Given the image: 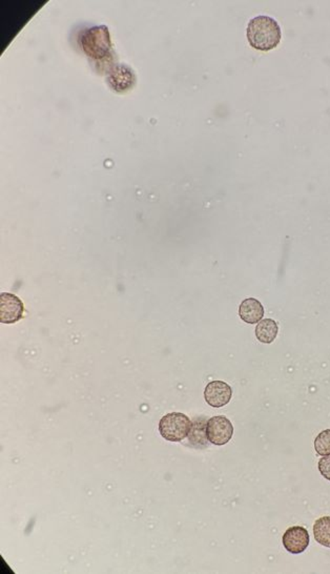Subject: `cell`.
<instances>
[{"mask_svg": "<svg viewBox=\"0 0 330 574\" xmlns=\"http://www.w3.org/2000/svg\"><path fill=\"white\" fill-rule=\"evenodd\" d=\"M247 39L256 50L268 51L277 48L282 38L280 25L274 18L265 15L255 17L247 27Z\"/></svg>", "mask_w": 330, "mask_h": 574, "instance_id": "cell-1", "label": "cell"}, {"mask_svg": "<svg viewBox=\"0 0 330 574\" xmlns=\"http://www.w3.org/2000/svg\"><path fill=\"white\" fill-rule=\"evenodd\" d=\"M80 44L84 53L96 60L105 58L112 52L111 38L105 25L86 30L80 37Z\"/></svg>", "mask_w": 330, "mask_h": 574, "instance_id": "cell-2", "label": "cell"}, {"mask_svg": "<svg viewBox=\"0 0 330 574\" xmlns=\"http://www.w3.org/2000/svg\"><path fill=\"white\" fill-rule=\"evenodd\" d=\"M192 421L181 412L165 415L159 422V432L162 438L169 442H181L192 431Z\"/></svg>", "mask_w": 330, "mask_h": 574, "instance_id": "cell-3", "label": "cell"}, {"mask_svg": "<svg viewBox=\"0 0 330 574\" xmlns=\"http://www.w3.org/2000/svg\"><path fill=\"white\" fill-rule=\"evenodd\" d=\"M205 431L209 442L217 446H222L227 444L232 438L234 426L226 417H213L207 421Z\"/></svg>", "mask_w": 330, "mask_h": 574, "instance_id": "cell-4", "label": "cell"}, {"mask_svg": "<svg viewBox=\"0 0 330 574\" xmlns=\"http://www.w3.org/2000/svg\"><path fill=\"white\" fill-rule=\"evenodd\" d=\"M25 313L22 301L10 292L0 294V322L4 324H14L20 321Z\"/></svg>", "mask_w": 330, "mask_h": 574, "instance_id": "cell-5", "label": "cell"}, {"mask_svg": "<svg viewBox=\"0 0 330 574\" xmlns=\"http://www.w3.org/2000/svg\"><path fill=\"white\" fill-rule=\"evenodd\" d=\"M232 387L223 381H213L205 387L204 399L209 406L221 408L232 400Z\"/></svg>", "mask_w": 330, "mask_h": 574, "instance_id": "cell-6", "label": "cell"}, {"mask_svg": "<svg viewBox=\"0 0 330 574\" xmlns=\"http://www.w3.org/2000/svg\"><path fill=\"white\" fill-rule=\"evenodd\" d=\"M282 541L283 546L289 554H300L305 552L310 545V533L304 527H291L285 531Z\"/></svg>", "mask_w": 330, "mask_h": 574, "instance_id": "cell-7", "label": "cell"}, {"mask_svg": "<svg viewBox=\"0 0 330 574\" xmlns=\"http://www.w3.org/2000/svg\"><path fill=\"white\" fill-rule=\"evenodd\" d=\"M136 81L134 72L130 67L124 65H116L110 70L107 74V82L116 92H126L132 89Z\"/></svg>", "mask_w": 330, "mask_h": 574, "instance_id": "cell-8", "label": "cell"}, {"mask_svg": "<svg viewBox=\"0 0 330 574\" xmlns=\"http://www.w3.org/2000/svg\"><path fill=\"white\" fill-rule=\"evenodd\" d=\"M239 315L241 319L249 324L259 323L264 315L263 305L257 299L249 298L245 299L241 303L240 308H239Z\"/></svg>", "mask_w": 330, "mask_h": 574, "instance_id": "cell-9", "label": "cell"}, {"mask_svg": "<svg viewBox=\"0 0 330 574\" xmlns=\"http://www.w3.org/2000/svg\"><path fill=\"white\" fill-rule=\"evenodd\" d=\"M279 326L272 319H262L256 327V337L260 342L270 344L278 336Z\"/></svg>", "mask_w": 330, "mask_h": 574, "instance_id": "cell-10", "label": "cell"}, {"mask_svg": "<svg viewBox=\"0 0 330 574\" xmlns=\"http://www.w3.org/2000/svg\"><path fill=\"white\" fill-rule=\"evenodd\" d=\"M314 535L319 544L330 548V516H323L316 521L314 525Z\"/></svg>", "mask_w": 330, "mask_h": 574, "instance_id": "cell-11", "label": "cell"}, {"mask_svg": "<svg viewBox=\"0 0 330 574\" xmlns=\"http://www.w3.org/2000/svg\"><path fill=\"white\" fill-rule=\"evenodd\" d=\"M315 449L319 455H330V429L323 431L315 440Z\"/></svg>", "mask_w": 330, "mask_h": 574, "instance_id": "cell-12", "label": "cell"}, {"mask_svg": "<svg viewBox=\"0 0 330 574\" xmlns=\"http://www.w3.org/2000/svg\"><path fill=\"white\" fill-rule=\"evenodd\" d=\"M318 468L320 474L330 481V455H325L319 461Z\"/></svg>", "mask_w": 330, "mask_h": 574, "instance_id": "cell-13", "label": "cell"}, {"mask_svg": "<svg viewBox=\"0 0 330 574\" xmlns=\"http://www.w3.org/2000/svg\"><path fill=\"white\" fill-rule=\"evenodd\" d=\"M192 436H190V441L197 440H204L205 436H206V431L205 429H201V425H198V429H194L192 427Z\"/></svg>", "mask_w": 330, "mask_h": 574, "instance_id": "cell-14", "label": "cell"}]
</instances>
